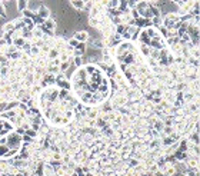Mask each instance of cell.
<instances>
[{"label":"cell","mask_w":200,"mask_h":176,"mask_svg":"<svg viewBox=\"0 0 200 176\" xmlns=\"http://www.w3.org/2000/svg\"><path fill=\"white\" fill-rule=\"evenodd\" d=\"M70 90L84 106H99L110 96V79L96 65H81L70 77Z\"/></svg>","instance_id":"cell-1"},{"label":"cell","mask_w":200,"mask_h":176,"mask_svg":"<svg viewBox=\"0 0 200 176\" xmlns=\"http://www.w3.org/2000/svg\"><path fill=\"white\" fill-rule=\"evenodd\" d=\"M39 109L41 116L52 126L69 125L76 113L77 100L70 90L57 86H47L39 94Z\"/></svg>","instance_id":"cell-2"},{"label":"cell","mask_w":200,"mask_h":176,"mask_svg":"<svg viewBox=\"0 0 200 176\" xmlns=\"http://www.w3.org/2000/svg\"><path fill=\"white\" fill-rule=\"evenodd\" d=\"M116 60L120 72L130 83L144 86L150 82L152 69L133 42H123L116 47Z\"/></svg>","instance_id":"cell-3"},{"label":"cell","mask_w":200,"mask_h":176,"mask_svg":"<svg viewBox=\"0 0 200 176\" xmlns=\"http://www.w3.org/2000/svg\"><path fill=\"white\" fill-rule=\"evenodd\" d=\"M137 43L140 54L152 70L160 66H169L174 59L169 44L166 43V39L155 27L143 29L139 35Z\"/></svg>","instance_id":"cell-4"},{"label":"cell","mask_w":200,"mask_h":176,"mask_svg":"<svg viewBox=\"0 0 200 176\" xmlns=\"http://www.w3.org/2000/svg\"><path fill=\"white\" fill-rule=\"evenodd\" d=\"M23 146V139L14 126L4 118H0V158L10 159L16 156Z\"/></svg>","instance_id":"cell-5"},{"label":"cell","mask_w":200,"mask_h":176,"mask_svg":"<svg viewBox=\"0 0 200 176\" xmlns=\"http://www.w3.org/2000/svg\"><path fill=\"white\" fill-rule=\"evenodd\" d=\"M179 23H180V19L176 14H173V13H170V14H167L164 17V26L169 27V29H177Z\"/></svg>","instance_id":"cell-6"},{"label":"cell","mask_w":200,"mask_h":176,"mask_svg":"<svg viewBox=\"0 0 200 176\" xmlns=\"http://www.w3.org/2000/svg\"><path fill=\"white\" fill-rule=\"evenodd\" d=\"M87 37H89V35L86 33V32H77L76 35H75V40L76 42H86L87 40Z\"/></svg>","instance_id":"cell-7"},{"label":"cell","mask_w":200,"mask_h":176,"mask_svg":"<svg viewBox=\"0 0 200 176\" xmlns=\"http://www.w3.org/2000/svg\"><path fill=\"white\" fill-rule=\"evenodd\" d=\"M70 4L73 6V7H76V9H84L86 7V3L84 1H70Z\"/></svg>","instance_id":"cell-8"},{"label":"cell","mask_w":200,"mask_h":176,"mask_svg":"<svg viewBox=\"0 0 200 176\" xmlns=\"http://www.w3.org/2000/svg\"><path fill=\"white\" fill-rule=\"evenodd\" d=\"M41 17H43V19L49 17V10H47V7H44V6H41Z\"/></svg>","instance_id":"cell-9"},{"label":"cell","mask_w":200,"mask_h":176,"mask_svg":"<svg viewBox=\"0 0 200 176\" xmlns=\"http://www.w3.org/2000/svg\"><path fill=\"white\" fill-rule=\"evenodd\" d=\"M0 16L1 17H4L6 16V10H4V6H3V3L0 1Z\"/></svg>","instance_id":"cell-10"},{"label":"cell","mask_w":200,"mask_h":176,"mask_svg":"<svg viewBox=\"0 0 200 176\" xmlns=\"http://www.w3.org/2000/svg\"><path fill=\"white\" fill-rule=\"evenodd\" d=\"M24 6H26V3H24V1H19V3H17V7H19L20 10H22V9H24Z\"/></svg>","instance_id":"cell-11"}]
</instances>
